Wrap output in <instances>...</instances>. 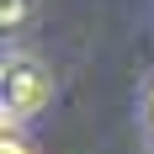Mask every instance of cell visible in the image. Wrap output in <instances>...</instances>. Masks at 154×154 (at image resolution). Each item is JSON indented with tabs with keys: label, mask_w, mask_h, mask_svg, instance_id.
<instances>
[{
	"label": "cell",
	"mask_w": 154,
	"mask_h": 154,
	"mask_svg": "<svg viewBox=\"0 0 154 154\" xmlns=\"http://www.w3.org/2000/svg\"><path fill=\"white\" fill-rule=\"evenodd\" d=\"M0 154H32V149H27L21 138H11V128H5V143H0Z\"/></svg>",
	"instance_id": "2"
},
{
	"label": "cell",
	"mask_w": 154,
	"mask_h": 154,
	"mask_svg": "<svg viewBox=\"0 0 154 154\" xmlns=\"http://www.w3.org/2000/svg\"><path fill=\"white\" fill-rule=\"evenodd\" d=\"M149 128H154V91H149Z\"/></svg>",
	"instance_id": "3"
},
{
	"label": "cell",
	"mask_w": 154,
	"mask_h": 154,
	"mask_svg": "<svg viewBox=\"0 0 154 154\" xmlns=\"http://www.w3.org/2000/svg\"><path fill=\"white\" fill-rule=\"evenodd\" d=\"M53 96V75H48L37 59L16 53L5 64V117H37Z\"/></svg>",
	"instance_id": "1"
}]
</instances>
